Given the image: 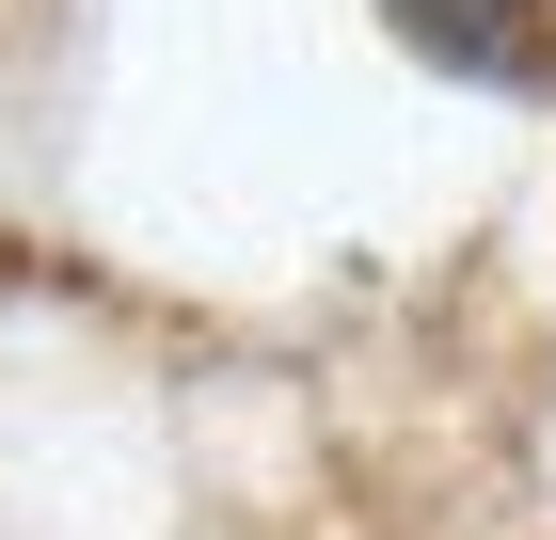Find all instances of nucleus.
Returning a JSON list of instances; mask_svg holds the SVG:
<instances>
[{
  "instance_id": "nucleus-1",
  "label": "nucleus",
  "mask_w": 556,
  "mask_h": 540,
  "mask_svg": "<svg viewBox=\"0 0 556 540\" xmlns=\"http://www.w3.org/2000/svg\"><path fill=\"white\" fill-rule=\"evenodd\" d=\"M382 33L477 96H556V0H382Z\"/></svg>"
}]
</instances>
